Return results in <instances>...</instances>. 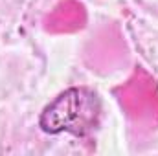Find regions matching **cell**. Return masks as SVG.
<instances>
[{"label": "cell", "mask_w": 158, "mask_h": 156, "mask_svg": "<svg viewBox=\"0 0 158 156\" xmlns=\"http://www.w3.org/2000/svg\"><path fill=\"white\" fill-rule=\"evenodd\" d=\"M96 94L86 88L72 86L42 109L39 127L46 134H61L64 130L79 134L96 114Z\"/></svg>", "instance_id": "obj_1"}]
</instances>
